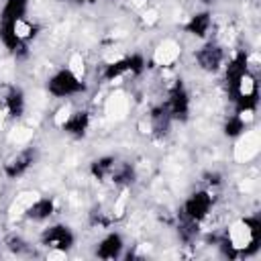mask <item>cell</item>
<instances>
[{
  "label": "cell",
  "instance_id": "obj_1",
  "mask_svg": "<svg viewBox=\"0 0 261 261\" xmlns=\"http://www.w3.org/2000/svg\"><path fill=\"white\" fill-rule=\"evenodd\" d=\"M75 232L69 224L49 222L39 232V247L47 251V257H67V253L75 247Z\"/></svg>",
  "mask_w": 261,
  "mask_h": 261
},
{
  "label": "cell",
  "instance_id": "obj_2",
  "mask_svg": "<svg viewBox=\"0 0 261 261\" xmlns=\"http://www.w3.org/2000/svg\"><path fill=\"white\" fill-rule=\"evenodd\" d=\"M147 57L139 51L130 53V55H122V57H114L110 59L108 63H104L102 71H100V77L108 84H114V82H120L124 77H141L145 71H147Z\"/></svg>",
  "mask_w": 261,
  "mask_h": 261
},
{
  "label": "cell",
  "instance_id": "obj_3",
  "mask_svg": "<svg viewBox=\"0 0 261 261\" xmlns=\"http://www.w3.org/2000/svg\"><path fill=\"white\" fill-rule=\"evenodd\" d=\"M47 94L57 98V100H67V98H75L88 92V82L86 77H80L77 73H73L67 65L55 69L49 77H47Z\"/></svg>",
  "mask_w": 261,
  "mask_h": 261
},
{
  "label": "cell",
  "instance_id": "obj_4",
  "mask_svg": "<svg viewBox=\"0 0 261 261\" xmlns=\"http://www.w3.org/2000/svg\"><path fill=\"white\" fill-rule=\"evenodd\" d=\"M226 57H228L226 47L218 39H212V37L204 39L202 45L194 51V63H196V67L202 73H208V75L220 73L222 67H224Z\"/></svg>",
  "mask_w": 261,
  "mask_h": 261
},
{
  "label": "cell",
  "instance_id": "obj_5",
  "mask_svg": "<svg viewBox=\"0 0 261 261\" xmlns=\"http://www.w3.org/2000/svg\"><path fill=\"white\" fill-rule=\"evenodd\" d=\"M214 204H216V194L202 186V188H198V190H194L192 194L186 196V200L181 202L177 214L204 224L210 218V214L214 210Z\"/></svg>",
  "mask_w": 261,
  "mask_h": 261
},
{
  "label": "cell",
  "instance_id": "obj_6",
  "mask_svg": "<svg viewBox=\"0 0 261 261\" xmlns=\"http://www.w3.org/2000/svg\"><path fill=\"white\" fill-rule=\"evenodd\" d=\"M173 118V122H188L190 112H192V96L190 90L186 88L181 77H175L167 88H165V98L161 100Z\"/></svg>",
  "mask_w": 261,
  "mask_h": 261
},
{
  "label": "cell",
  "instance_id": "obj_7",
  "mask_svg": "<svg viewBox=\"0 0 261 261\" xmlns=\"http://www.w3.org/2000/svg\"><path fill=\"white\" fill-rule=\"evenodd\" d=\"M37 159H39V149H37V147H33V145L22 147V149H18L12 157H8V159L4 161V165H2V175H4L6 179H10V181L20 179V177H24V175L35 167Z\"/></svg>",
  "mask_w": 261,
  "mask_h": 261
},
{
  "label": "cell",
  "instance_id": "obj_8",
  "mask_svg": "<svg viewBox=\"0 0 261 261\" xmlns=\"http://www.w3.org/2000/svg\"><path fill=\"white\" fill-rule=\"evenodd\" d=\"M173 118L169 116L167 108L163 102H155L149 106V112H147V133L157 139V141H163L171 135V128H173Z\"/></svg>",
  "mask_w": 261,
  "mask_h": 261
},
{
  "label": "cell",
  "instance_id": "obj_9",
  "mask_svg": "<svg viewBox=\"0 0 261 261\" xmlns=\"http://www.w3.org/2000/svg\"><path fill=\"white\" fill-rule=\"evenodd\" d=\"M57 212V202L51 198V196H39V194H33V198L29 200V204L24 206L22 210V218L29 220V222H35V224H45L49 222Z\"/></svg>",
  "mask_w": 261,
  "mask_h": 261
},
{
  "label": "cell",
  "instance_id": "obj_10",
  "mask_svg": "<svg viewBox=\"0 0 261 261\" xmlns=\"http://www.w3.org/2000/svg\"><path fill=\"white\" fill-rule=\"evenodd\" d=\"M0 108L6 114V118L16 120L24 114L27 110V96L20 86L14 84H4L0 88Z\"/></svg>",
  "mask_w": 261,
  "mask_h": 261
},
{
  "label": "cell",
  "instance_id": "obj_11",
  "mask_svg": "<svg viewBox=\"0 0 261 261\" xmlns=\"http://www.w3.org/2000/svg\"><path fill=\"white\" fill-rule=\"evenodd\" d=\"M92 128V112L88 108H71L67 118L59 124V130L71 139H86Z\"/></svg>",
  "mask_w": 261,
  "mask_h": 261
},
{
  "label": "cell",
  "instance_id": "obj_12",
  "mask_svg": "<svg viewBox=\"0 0 261 261\" xmlns=\"http://www.w3.org/2000/svg\"><path fill=\"white\" fill-rule=\"evenodd\" d=\"M124 249H126V241L122 237V232L118 230H108L94 247V257L104 259V261H114L124 257Z\"/></svg>",
  "mask_w": 261,
  "mask_h": 261
},
{
  "label": "cell",
  "instance_id": "obj_13",
  "mask_svg": "<svg viewBox=\"0 0 261 261\" xmlns=\"http://www.w3.org/2000/svg\"><path fill=\"white\" fill-rule=\"evenodd\" d=\"M212 27H214L212 12L208 8H202V10H196L194 14L188 16V20L181 24V31L188 33L190 37H196L198 41H204L210 37Z\"/></svg>",
  "mask_w": 261,
  "mask_h": 261
},
{
  "label": "cell",
  "instance_id": "obj_14",
  "mask_svg": "<svg viewBox=\"0 0 261 261\" xmlns=\"http://www.w3.org/2000/svg\"><path fill=\"white\" fill-rule=\"evenodd\" d=\"M249 69H251V67H249V55H247V51H237V53L228 55L226 61H224V67H222L226 90H230V88L239 82V77H241L245 71H249Z\"/></svg>",
  "mask_w": 261,
  "mask_h": 261
},
{
  "label": "cell",
  "instance_id": "obj_15",
  "mask_svg": "<svg viewBox=\"0 0 261 261\" xmlns=\"http://www.w3.org/2000/svg\"><path fill=\"white\" fill-rule=\"evenodd\" d=\"M108 179L112 181V186H116V188H120V190H128V188L135 186L137 179H139L137 165L130 163V161H120V159H118Z\"/></svg>",
  "mask_w": 261,
  "mask_h": 261
},
{
  "label": "cell",
  "instance_id": "obj_16",
  "mask_svg": "<svg viewBox=\"0 0 261 261\" xmlns=\"http://www.w3.org/2000/svg\"><path fill=\"white\" fill-rule=\"evenodd\" d=\"M175 232H177V239H179L181 245L192 247L202 237V224L196 222V220H190L181 214H175Z\"/></svg>",
  "mask_w": 261,
  "mask_h": 261
},
{
  "label": "cell",
  "instance_id": "obj_17",
  "mask_svg": "<svg viewBox=\"0 0 261 261\" xmlns=\"http://www.w3.org/2000/svg\"><path fill=\"white\" fill-rule=\"evenodd\" d=\"M251 118H247L245 114H241V112H230L226 118H224V122H222V135L226 137V139H230V141H237V139H243L245 137V133H249V126H251Z\"/></svg>",
  "mask_w": 261,
  "mask_h": 261
},
{
  "label": "cell",
  "instance_id": "obj_18",
  "mask_svg": "<svg viewBox=\"0 0 261 261\" xmlns=\"http://www.w3.org/2000/svg\"><path fill=\"white\" fill-rule=\"evenodd\" d=\"M179 53H181L179 45L175 41H171V39H165L153 51V63L159 65V67H171L179 59Z\"/></svg>",
  "mask_w": 261,
  "mask_h": 261
},
{
  "label": "cell",
  "instance_id": "obj_19",
  "mask_svg": "<svg viewBox=\"0 0 261 261\" xmlns=\"http://www.w3.org/2000/svg\"><path fill=\"white\" fill-rule=\"evenodd\" d=\"M116 161H118V157L112 155V153H104V155L94 157V159L90 161V167H88L92 179H96V181H106V179L110 177V173H112Z\"/></svg>",
  "mask_w": 261,
  "mask_h": 261
},
{
  "label": "cell",
  "instance_id": "obj_20",
  "mask_svg": "<svg viewBox=\"0 0 261 261\" xmlns=\"http://www.w3.org/2000/svg\"><path fill=\"white\" fill-rule=\"evenodd\" d=\"M31 0H2L0 20H20L29 16Z\"/></svg>",
  "mask_w": 261,
  "mask_h": 261
},
{
  "label": "cell",
  "instance_id": "obj_21",
  "mask_svg": "<svg viewBox=\"0 0 261 261\" xmlns=\"http://www.w3.org/2000/svg\"><path fill=\"white\" fill-rule=\"evenodd\" d=\"M4 247H6L8 253H12V255H16V257L31 255V251H33V245H31L22 234H18V232L6 234V237H4Z\"/></svg>",
  "mask_w": 261,
  "mask_h": 261
},
{
  "label": "cell",
  "instance_id": "obj_22",
  "mask_svg": "<svg viewBox=\"0 0 261 261\" xmlns=\"http://www.w3.org/2000/svg\"><path fill=\"white\" fill-rule=\"evenodd\" d=\"M202 184H204V188L216 192L218 188H222V184H224V175H222L220 171H216V169H210V171H206V173L202 175Z\"/></svg>",
  "mask_w": 261,
  "mask_h": 261
},
{
  "label": "cell",
  "instance_id": "obj_23",
  "mask_svg": "<svg viewBox=\"0 0 261 261\" xmlns=\"http://www.w3.org/2000/svg\"><path fill=\"white\" fill-rule=\"evenodd\" d=\"M73 73H77L80 77H86V61H84V57L80 55V53H75V55H71V59H69V65H67Z\"/></svg>",
  "mask_w": 261,
  "mask_h": 261
},
{
  "label": "cell",
  "instance_id": "obj_24",
  "mask_svg": "<svg viewBox=\"0 0 261 261\" xmlns=\"http://www.w3.org/2000/svg\"><path fill=\"white\" fill-rule=\"evenodd\" d=\"M63 2H69V4H96L98 0H63Z\"/></svg>",
  "mask_w": 261,
  "mask_h": 261
},
{
  "label": "cell",
  "instance_id": "obj_25",
  "mask_svg": "<svg viewBox=\"0 0 261 261\" xmlns=\"http://www.w3.org/2000/svg\"><path fill=\"white\" fill-rule=\"evenodd\" d=\"M198 2H202V4H204V6L208 8V6H212V4H216L218 0H198Z\"/></svg>",
  "mask_w": 261,
  "mask_h": 261
}]
</instances>
